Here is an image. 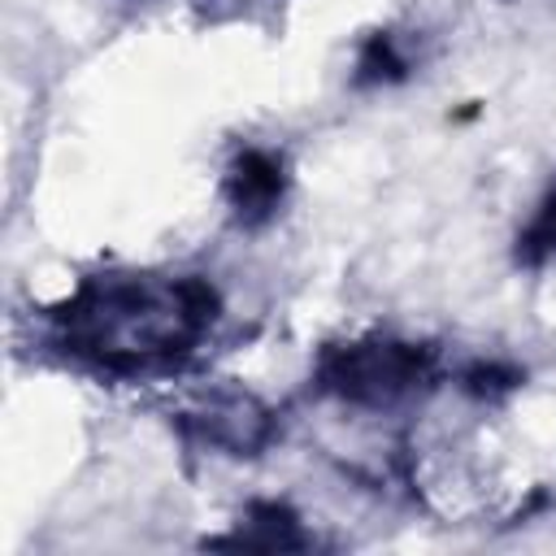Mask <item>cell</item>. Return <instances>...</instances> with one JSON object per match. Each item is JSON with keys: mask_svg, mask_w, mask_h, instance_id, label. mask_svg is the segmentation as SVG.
Listing matches in <instances>:
<instances>
[{"mask_svg": "<svg viewBox=\"0 0 556 556\" xmlns=\"http://www.w3.org/2000/svg\"><path fill=\"white\" fill-rule=\"evenodd\" d=\"M217 291L208 278H91L56 308L65 352L109 369L139 374L182 361L213 326Z\"/></svg>", "mask_w": 556, "mask_h": 556, "instance_id": "1", "label": "cell"}, {"mask_svg": "<svg viewBox=\"0 0 556 556\" xmlns=\"http://www.w3.org/2000/svg\"><path fill=\"white\" fill-rule=\"evenodd\" d=\"M317 378L330 395L348 404L391 408L430 387L434 356L421 343H404V339H361V343L330 348L321 356Z\"/></svg>", "mask_w": 556, "mask_h": 556, "instance_id": "2", "label": "cell"}, {"mask_svg": "<svg viewBox=\"0 0 556 556\" xmlns=\"http://www.w3.org/2000/svg\"><path fill=\"white\" fill-rule=\"evenodd\" d=\"M195 430L204 443L213 447H230L239 456L256 452L265 439H269V413L252 400V395H222V400H208L200 413H191Z\"/></svg>", "mask_w": 556, "mask_h": 556, "instance_id": "3", "label": "cell"}, {"mask_svg": "<svg viewBox=\"0 0 556 556\" xmlns=\"http://www.w3.org/2000/svg\"><path fill=\"white\" fill-rule=\"evenodd\" d=\"M282 161L274 152H261V148H248L235 165H230V178H226V191H230V204L243 222H265L278 200H282Z\"/></svg>", "mask_w": 556, "mask_h": 556, "instance_id": "4", "label": "cell"}, {"mask_svg": "<svg viewBox=\"0 0 556 556\" xmlns=\"http://www.w3.org/2000/svg\"><path fill=\"white\" fill-rule=\"evenodd\" d=\"M521 243H526V252H556V195L539 208V217L530 222Z\"/></svg>", "mask_w": 556, "mask_h": 556, "instance_id": "5", "label": "cell"}]
</instances>
